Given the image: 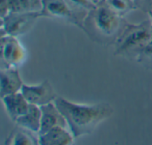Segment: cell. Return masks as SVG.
Instances as JSON below:
<instances>
[{"instance_id":"obj_6","label":"cell","mask_w":152,"mask_h":145,"mask_svg":"<svg viewBox=\"0 0 152 145\" xmlns=\"http://www.w3.org/2000/svg\"><path fill=\"white\" fill-rule=\"evenodd\" d=\"M20 92L29 104L37 105L38 107L53 103L57 98L54 89L48 80H45L36 86L24 84Z\"/></svg>"},{"instance_id":"obj_3","label":"cell","mask_w":152,"mask_h":145,"mask_svg":"<svg viewBox=\"0 0 152 145\" xmlns=\"http://www.w3.org/2000/svg\"><path fill=\"white\" fill-rule=\"evenodd\" d=\"M152 41L151 20L140 23H125L114 42V55L135 61Z\"/></svg>"},{"instance_id":"obj_2","label":"cell","mask_w":152,"mask_h":145,"mask_svg":"<svg viewBox=\"0 0 152 145\" xmlns=\"http://www.w3.org/2000/svg\"><path fill=\"white\" fill-rule=\"evenodd\" d=\"M126 21L111 11L102 1L86 15L83 30L94 42L109 45L115 42Z\"/></svg>"},{"instance_id":"obj_23","label":"cell","mask_w":152,"mask_h":145,"mask_svg":"<svg viewBox=\"0 0 152 145\" xmlns=\"http://www.w3.org/2000/svg\"><path fill=\"white\" fill-rule=\"evenodd\" d=\"M102 1H103V0H102Z\"/></svg>"},{"instance_id":"obj_14","label":"cell","mask_w":152,"mask_h":145,"mask_svg":"<svg viewBox=\"0 0 152 145\" xmlns=\"http://www.w3.org/2000/svg\"><path fill=\"white\" fill-rule=\"evenodd\" d=\"M10 12H41L43 0H9Z\"/></svg>"},{"instance_id":"obj_5","label":"cell","mask_w":152,"mask_h":145,"mask_svg":"<svg viewBox=\"0 0 152 145\" xmlns=\"http://www.w3.org/2000/svg\"><path fill=\"white\" fill-rule=\"evenodd\" d=\"M0 49L1 69H18L27 58L26 50L16 37L1 36Z\"/></svg>"},{"instance_id":"obj_8","label":"cell","mask_w":152,"mask_h":145,"mask_svg":"<svg viewBox=\"0 0 152 145\" xmlns=\"http://www.w3.org/2000/svg\"><path fill=\"white\" fill-rule=\"evenodd\" d=\"M41 127L37 135H43L54 127H67L68 123L54 102L41 106Z\"/></svg>"},{"instance_id":"obj_15","label":"cell","mask_w":152,"mask_h":145,"mask_svg":"<svg viewBox=\"0 0 152 145\" xmlns=\"http://www.w3.org/2000/svg\"><path fill=\"white\" fill-rule=\"evenodd\" d=\"M66 2L82 23L88 12L96 6L90 0H66Z\"/></svg>"},{"instance_id":"obj_4","label":"cell","mask_w":152,"mask_h":145,"mask_svg":"<svg viewBox=\"0 0 152 145\" xmlns=\"http://www.w3.org/2000/svg\"><path fill=\"white\" fill-rule=\"evenodd\" d=\"M41 17H43L41 12H10L1 18V36L18 37L24 35Z\"/></svg>"},{"instance_id":"obj_9","label":"cell","mask_w":152,"mask_h":145,"mask_svg":"<svg viewBox=\"0 0 152 145\" xmlns=\"http://www.w3.org/2000/svg\"><path fill=\"white\" fill-rule=\"evenodd\" d=\"M24 83L17 68L1 69L0 70V96L1 98L20 92Z\"/></svg>"},{"instance_id":"obj_1","label":"cell","mask_w":152,"mask_h":145,"mask_svg":"<svg viewBox=\"0 0 152 145\" xmlns=\"http://www.w3.org/2000/svg\"><path fill=\"white\" fill-rule=\"evenodd\" d=\"M54 103L66 119L75 139L93 133L99 124L113 114L112 107L106 103L78 104L57 96Z\"/></svg>"},{"instance_id":"obj_22","label":"cell","mask_w":152,"mask_h":145,"mask_svg":"<svg viewBox=\"0 0 152 145\" xmlns=\"http://www.w3.org/2000/svg\"><path fill=\"white\" fill-rule=\"evenodd\" d=\"M150 17H151V22H152V13L151 14H150Z\"/></svg>"},{"instance_id":"obj_17","label":"cell","mask_w":152,"mask_h":145,"mask_svg":"<svg viewBox=\"0 0 152 145\" xmlns=\"http://www.w3.org/2000/svg\"><path fill=\"white\" fill-rule=\"evenodd\" d=\"M136 62L152 70V41L144 48L136 60Z\"/></svg>"},{"instance_id":"obj_13","label":"cell","mask_w":152,"mask_h":145,"mask_svg":"<svg viewBox=\"0 0 152 145\" xmlns=\"http://www.w3.org/2000/svg\"><path fill=\"white\" fill-rule=\"evenodd\" d=\"M4 145H38V137H36L34 133L17 126L5 139Z\"/></svg>"},{"instance_id":"obj_10","label":"cell","mask_w":152,"mask_h":145,"mask_svg":"<svg viewBox=\"0 0 152 145\" xmlns=\"http://www.w3.org/2000/svg\"><path fill=\"white\" fill-rule=\"evenodd\" d=\"M1 99L8 116L14 123L28 111L30 105L21 92L6 95Z\"/></svg>"},{"instance_id":"obj_11","label":"cell","mask_w":152,"mask_h":145,"mask_svg":"<svg viewBox=\"0 0 152 145\" xmlns=\"http://www.w3.org/2000/svg\"><path fill=\"white\" fill-rule=\"evenodd\" d=\"M38 145H73L74 136L66 127H54L46 133L37 135Z\"/></svg>"},{"instance_id":"obj_19","label":"cell","mask_w":152,"mask_h":145,"mask_svg":"<svg viewBox=\"0 0 152 145\" xmlns=\"http://www.w3.org/2000/svg\"><path fill=\"white\" fill-rule=\"evenodd\" d=\"M10 13L9 0H0V18L5 17Z\"/></svg>"},{"instance_id":"obj_12","label":"cell","mask_w":152,"mask_h":145,"mask_svg":"<svg viewBox=\"0 0 152 145\" xmlns=\"http://www.w3.org/2000/svg\"><path fill=\"white\" fill-rule=\"evenodd\" d=\"M41 116L42 113L40 107L30 104L28 111L20 117L15 121V124L18 127L38 135L41 127Z\"/></svg>"},{"instance_id":"obj_21","label":"cell","mask_w":152,"mask_h":145,"mask_svg":"<svg viewBox=\"0 0 152 145\" xmlns=\"http://www.w3.org/2000/svg\"><path fill=\"white\" fill-rule=\"evenodd\" d=\"M129 1H130V2H132V3H134V4L135 3V0H129ZM134 5H135V4H134Z\"/></svg>"},{"instance_id":"obj_16","label":"cell","mask_w":152,"mask_h":145,"mask_svg":"<svg viewBox=\"0 0 152 145\" xmlns=\"http://www.w3.org/2000/svg\"><path fill=\"white\" fill-rule=\"evenodd\" d=\"M107 6L120 17H124L131 11L136 9L134 3L129 0H103Z\"/></svg>"},{"instance_id":"obj_7","label":"cell","mask_w":152,"mask_h":145,"mask_svg":"<svg viewBox=\"0 0 152 145\" xmlns=\"http://www.w3.org/2000/svg\"><path fill=\"white\" fill-rule=\"evenodd\" d=\"M43 17L65 20L83 29V23L76 16L66 0H43Z\"/></svg>"},{"instance_id":"obj_20","label":"cell","mask_w":152,"mask_h":145,"mask_svg":"<svg viewBox=\"0 0 152 145\" xmlns=\"http://www.w3.org/2000/svg\"><path fill=\"white\" fill-rule=\"evenodd\" d=\"M90 1H91L92 3H94V4H96V5H97V4H99L102 2V0H90Z\"/></svg>"},{"instance_id":"obj_18","label":"cell","mask_w":152,"mask_h":145,"mask_svg":"<svg viewBox=\"0 0 152 145\" xmlns=\"http://www.w3.org/2000/svg\"><path fill=\"white\" fill-rule=\"evenodd\" d=\"M135 7L149 15L152 13V0H135Z\"/></svg>"}]
</instances>
